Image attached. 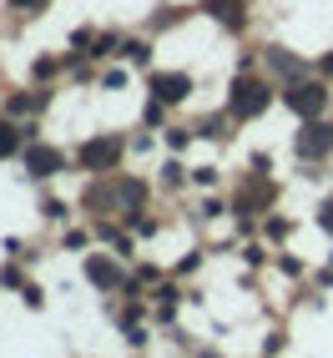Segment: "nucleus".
I'll return each instance as SVG.
<instances>
[{"label":"nucleus","instance_id":"f257e3e1","mask_svg":"<svg viewBox=\"0 0 333 358\" xmlns=\"http://www.w3.org/2000/svg\"><path fill=\"white\" fill-rule=\"evenodd\" d=\"M157 91H162V101H182L192 91V81L187 76H157Z\"/></svg>","mask_w":333,"mask_h":358},{"label":"nucleus","instance_id":"f03ea898","mask_svg":"<svg viewBox=\"0 0 333 358\" xmlns=\"http://www.w3.org/2000/svg\"><path fill=\"white\" fill-rule=\"evenodd\" d=\"M293 106H298V111H308V116H313V111L323 106V86H298V96H293Z\"/></svg>","mask_w":333,"mask_h":358},{"label":"nucleus","instance_id":"20e7f679","mask_svg":"<svg viewBox=\"0 0 333 358\" xmlns=\"http://www.w3.org/2000/svg\"><path fill=\"white\" fill-rule=\"evenodd\" d=\"M81 157H86L91 166H101V162H111V157H116V141H91V147H86Z\"/></svg>","mask_w":333,"mask_h":358},{"label":"nucleus","instance_id":"7ed1b4c3","mask_svg":"<svg viewBox=\"0 0 333 358\" xmlns=\"http://www.w3.org/2000/svg\"><path fill=\"white\" fill-rule=\"evenodd\" d=\"M303 152H308V157H323V152H328V127H308V131H303Z\"/></svg>","mask_w":333,"mask_h":358},{"label":"nucleus","instance_id":"39448f33","mask_svg":"<svg viewBox=\"0 0 333 358\" xmlns=\"http://www.w3.org/2000/svg\"><path fill=\"white\" fill-rule=\"evenodd\" d=\"M212 15L232 20V26H237V20H243V15H237V0H212Z\"/></svg>","mask_w":333,"mask_h":358},{"label":"nucleus","instance_id":"0eeeda50","mask_svg":"<svg viewBox=\"0 0 333 358\" xmlns=\"http://www.w3.org/2000/svg\"><path fill=\"white\" fill-rule=\"evenodd\" d=\"M15 6H41V0H15Z\"/></svg>","mask_w":333,"mask_h":358},{"label":"nucleus","instance_id":"423d86ee","mask_svg":"<svg viewBox=\"0 0 333 358\" xmlns=\"http://www.w3.org/2000/svg\"><path fill=\"white\" fill-rule=\"evenodd\" d=\"M10 152H15V131L0 127V157H10Z\"/></svg>","mask_w":333,"mask_h":358}]
</instances>
